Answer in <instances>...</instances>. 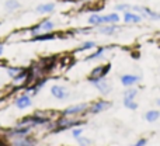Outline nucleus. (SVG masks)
Wrapping results in <instances>:
<instances>
[{
	"label": "nucleus",
	"instance_id": "f257e3e1",
	"mask_svg": "<svg viewBox=\"0 0 160 146\" xmlns=\"http://www.w3.org/2000/svg\"><path fill=\"white\" fill-rule=\"evenodd\" d=\"M119 21V16L117 13L107 14V16H100V14H91L88 17V23L90 24H114V23Z\"/></svg>",
	"mask_w": 160,
	"mask_h": 146
},
{
	"label": "nucleus",
	"instance_id": "f03ea898",
	"mask_svg": "<svg viewBox=\"0 0 160 146\" xmlns=\"http://www.w3.org/2000/svg\"><path fill=\"white\" fill-rule=\"evenodd\" d=\"M136 94H138V90H135V88H131V90L125 91V94H124V105L128 107L129 110H136L138 108V104L133 101Z\"/></svg>",
	"mask_w": 160,
	"mask_h": 146
},
{
	"label": "nucleus",
	"instance_id": "7ed1b4c3",
	"mask_svg": "<svg viewBox=\"0 0 160 146\" xmlns=\"http://www.w3.org/2000/svg\"><path fill=\"white\" fill-rule=\"evenodd\" d=\"M55 28V24H53L51 20H44L41 24H38L37 27H34L32 30V34L37 35V34H44V33H51V31Z\"/></svg>",
	"mask_w": 160,
	"mask_h": 146
},
{
	"label": "nucleus",
	"instance_id": "20e7f679",
	"mask_svg": "<svg viewBox=\"0 0 160 146\" xmlns=\"http://www.w3.org/2000/svg\"><path fill=\"white\" fill-rule=\"evenodd\" d=\"M90 82L93 83L94 87L98 88L102 94H107L108 91L111 90V86L108 84L107 80H104V77H101V79H90Z\"/></svg>",
	"mask_w": 160,
	"mask_h": 146
},
{
	"label": "nucleus",
	"instance_id": "39448f33",
	"mask_svg": "<svg viewBox=\"0 0 160 146\" xmlns=\"http://www.w3.org/2000/svg\"><path fill=\"white\" fill-rule=\"evenodd\" d=\"M132 8L136 13H141L142 17H148V18H150V20H160V13H155V11L149 10V8L136 7V6H132Z\"/></svg>",
	"mask_w": 160,
	"mask_h": 146
},
{
	"label": "nucleus",
	"instance_id": "423d86ee",
	"mask_svg": "<svg viewBox=\"0 0 160 146\" xmlns=\"http://www.w3.org/2000/svg\"><path fill=\"white\" fill-rule=\"evenodd\" d=\"M75 125H80V121L78 119H72V118H62L58 121L56 127H59L58 131H63V129H68V128H72Z\"/></svg>",
	"mask_w": 160,
	"mask_h": 146
},
{
	"label": "nucleus",
	"instance_id": "0eeeda50",
	"mask_svg": "<svg viewBox=\"0 0 160 146\" xmlns=\"http://www.w3.org/2000/svg\"><path fill=\"white\" fill-rule=\"evenodd\" d=\"M124 21L127 24H136V23L142 21V16L138 14L136 11H125L124 13Z\"/></svg>",
	"mask_w": 160,
	"mask_h": 146
},
{
	"label": "nucleus",
	"instance_id": "6e6552de",
	"mask_svg": "<svg viewBox=\"0 0 160 146\" xmlns=\"http://www.w3.org/2000/svg\"><path fill=\"white\" fill-rule=\"evenodd\" d=\"M51 93H52V96L58 100H65L68 96H69L68 90L65 87H62V86H53V87L51 88Z\"/></svg>",
	"mask_w": 160,
	"mask_h": 146
},
{
	"label": "nucleus",
	"instance_id": "1a4fd4ad",
	"mask_svg": "<svg viewBox=\"0 0 160 146\" xmlns=\"http://www.w3.org/2000/svg\"><path fill=\"white\" fill-rule=\"evenodd\" d=\"M110 68H111V65H105V66H98V68H96V69L91 72L90 79H101V77H104L105 74L108 73Z\"/></svg>",
	"mask_w": 160,
	"mask_h": 146
},
{
	"label": "nucleus",
	"instance_id": "9d476101",
	"mask_svg": "<svg viewBox=\"0 0 160 146\" xmlns=\"http://www.w3.org/2000/svg\"><path fill=\"white\" fill-rule=\"evenodd\" d=\"M110 105H111V104H110L108 101H102V100H101V101L94 103V104L90 107V111H91L93 114H97V113H101V111L107 110Z\"/></svg>",
	"mask_w": 160,
	"mask_h": 146
},
{
	"label": "nucleus",
	"instance_id": "9b49d317",
	"mask_svg": "<svg viewBox=\"0 0 160 146\" xmlns=\"http://www.w3.org/2000/svg\"><path fill=\"white\" fill-rule=\"evenodd\" d=\"M16 105H17V108H20V110H24V108L30 107L31 105V97L28 96V94H24V96L18 97L17 101H16Z\"/></svg>",
	"mask_w": 160,
	"mask_h": 146
},
{
	"label": "nucleus",
	"instance_id": "f8f14e48",
	"mask_svg": "<svg viewBox=\"0 0 160 146\" xmlns=\"http://www.w3.org/2000/svg\"><path fill=\"white\" fill-rule=\"evenodd\" d=\"M139 80H141V77L135 76V74H124V76L121 77V83L124 86H132V84H135L136 82H139Z\"/></svg>",
	"mask_w": 160,
	"mask_h": 146
},
{
	"label": "nucleus",
	"instance_id": "ddd939ff",
	"mask_svg": "<svg viewBox=\"0 0 160 146\" xmlns=\"http://www.w3.org/2000/svg\"><path fill=\"white\" fill-rule=\"evenodd\" d=\"M87 110V104H80V105H75L72 108H68L65 110V114L66 115H73V114H82Z\"/></svg>",
	"mask_w": 160,
	"mask_h": 146
},
{
	"label": "nucleus",
	"instance_id": "4468645a",
	"mask_svg": "<svg viewBox=\"0 0 160 146\" xmlns=\"http://www.w3.org/2000/svg\"><path fill=\"white\" fill-rule=\"evenodd\" d=\"M55 8V4L53 3H47V4H39L37 7V13H42V14H47V13H51L53 11Z\"/></svg>",
	"mask_w": 160,
	"mask_h": 146
},
{
	"label": "nucleus",
	"instance_id": "2eb2a0df",
	"mask_svg": "<svg viewBox=\"0 0 160 146\" xmlns=\"http://www.w3.org/2000/svg\"><path fill=\"white\" fill-rule=\"evenodd\" d=\"M4 6H6V10L7 11H16L21 7L20 2H17V0H7V2L4 3Z\"/></svg>",
	"mask_w": 160,
	"mask_h": 146
},
{
	"label": "nucleus",
	"instance_id": "dca6fc26",
	"mask_svg": "<svg viewBox=\"0 0 160 146\" xmlns=\"http://www.w3.org/2000/svg\"><path fill=\"white\" fill-rule=\"evenodd\" d=\"M8 133H10L11 136H25V135H28V133H30V128H28V127H25V128H17V129L10 131Z\"/></svg>",
	"mask_w": 160,
	"mask_h": 146
},
{
	"label": "nucleus",
	"instance_id": "f3484780",
	"mask_svg": "<svg viewBox=\"0 0 160 146\" xmlns=\"http://www.w3.org/2000/svg\"><path fill=\"white\" fill-rule=\"evenodd\" d=\"M118 30H119V27H117V25H107V27L100 28V33L105 34V35H112V34H115Z\"/></svg>",
	"mask_w": 160,
	"mask_h": 146
},
{
	"label": "nucleus",
	"instance_id": "a211bd4d",
	"mask_svg": "<svg viewBox=\"0 0 160 146\" xmlns=\"http://www.w3.org/2000/svg\"><path fill=\"white\" fill-rule=\"evenodd\" d=\"M35 143H37L35 141H31V139H27V138H24V136L13 142V145H17V146H31V145H35Z\"/></svg>",
	"mask_w": 160,
	"mask_h": 146
},
{
	"label": "nucleus",
	"instance_id": "6ab92c4d",
	"mask_svg": "<svg viewBox=\"0 0 160 146\" xmlns=\"http://www.w3.org/2000/svg\"><path fill=\"white\" fill-rule=\"evenodd\" d=\"M55 35L53 34H49V33H44V34H37L34 37V41H47V39H53Z\"/></svg>",
	"mask_w": 160,
	"mask_h": 146
},
{
	"label": "nucleus",
	"instance_id": "aec40b11",
	"mask_svg": "<svg viewBox=\"0 0 160 146\" xmlns=\"http://www.w3.org/2000/svg\"><path fill=\"white\" fill-rule=\"evenodd\" d=\"M160 117V113L159 111H148L146 113V119L149 122H153V121H156Z\"/></svg>",
	"mask_w": 160,
	"mask_h": 146
},
{
	"label": "nucleus",
	"instance_id": "412c9836",
	"mask_svg": "<svg viewBox=\"0 0 160 146\" xmlns=\"http://www.w3.org/2000/svg\"><path fill=\"white\" fill-rule=\"evenodd\" d=\"M105 51H107V48H101V49H98V51H97V52H94V53H91L90 56H87V58H86V61H90V59L98 58V56H100V55H102V53H104Z\"/></svg>",
	"mask_w": 160,
	"mask_h": 146
},
{
	"label": "nucleus",
	"instance_id": "4be33fe9",
	"mask_svg": "<svg viewBox=\"0 0 160 146\" xmlns=\"http://www.w3.org/2000/svg\"><path fill=\"white\" fill-rule=\"evenodd\" d=\"M94 47H96V42L87 41V42H84V44L80 47V49H91V48H94Z\"/></svg>",
	"mask_w": 160,
	"mask_h": 146
},
{
	"label": "nucleus",
	"instance_id": "5701e85b",
	"mask_svg": "<svg viewBox=\"0 0 160 146\" xmlns=\"http://www.w3.org/2000/svg\"><path fill=\"white\" fill-rule=\"evenodd\" d=\"M7 72L8 76H17V73H21V69L20 68H8Z\"/></svg>",
	"mask_w": 160,
	"mask_h": 146
},
{
	"label": "nucleus",
	"instance_id": "b1692460",
	"mask_svg": "<svg viewBox=\"0 0 160 146\" xmlns=\"http://www.w3.org/2000/svg\"><path fill=\"white\" fill-rule=\"evenodd\" d=\"M78 143L79 145H91V141H88V139H86V138H78Z\"/></svg>",
	"mask_w": 160,
	"mask_h": 146
},
{
	"label": "nucleus",
	"instance_id": "393cba45",
	"mask_svg": "<svg viewBox=\"0 0 160 146\" xmlns=\"http://www.w3.org/2000/svg\"><path fill=\"white\" fill-rule=\"evenodd\" d=\"M82 132H83V129H75V131L72 132V135L75 136V138H79V136L82 135Z\"/></svg>",
	"mask_w": 160,
	"mask_h": 146
},
{
	"label": "nucleus",
	"instance_id": "a878e982",
	"mask_svg": "<svg viewBox=\"0 0 160 146\" xmlns=\"http://www.w3.org/2000/svg\"><path fill=\"white\" fill-rule=\"evenodd\" d=\"M131 6H128V4H119V6H117V10H128Z\"/></svg>",
	"mask_w": 160,
	"mask_h": 146
},
{
	"label": "nucleus",
	"instance_id": "bb28decb",
	"mask_svg": "<svg viewBox=\"0 0 160 146\" xmlns=\"http://www.w3.org/2000/svg\"><path fill=\"white\" fill-rule=\"evenodd\" d=\"M146 143H148L146 139H141L139 142H136V146H143V145H146Z\"/></svg>",
	"mask_w": 160,
	"mask_h": 146
},
{
	"label": "nucleus",
	"instance_id": "cd10ccee",
	"mask_svg": "<svg viewBox=\"0 0 160 146\" xmlns=\"http://www.w3.org/2000/svg\"><path fill=\"white\" fill-rule=\"evenodd\" d=\"M3 53V45H0V55Z\"/></svg>",
	"mask_w": 160,
	"mask_h": 146
},
{
	"label": "nucleus",
	"instance_id": "c85d7f7f",
	"mask_svg": "<svg viewBox=\"0 0 160 146\" xmlns=\"http://www.w3.org/2000/svg\"><path fill=\"white\" fill-rule=\"evenodd\" d=\"M156 103H158V104H159V105H160V100H158V101H156Z\"/></svg>",
	"mask_w": 160,
	"mask_h": 146
}]
</instances>
